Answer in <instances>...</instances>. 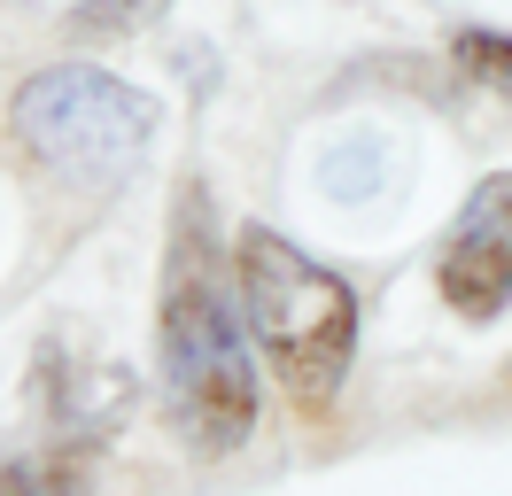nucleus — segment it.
<instances>
[{"label": "nucleus", "instance_id": "obj_1", "mask_svg": "<svg viewBox=\"0 0 512 496\" xmlns=\"http://www.w3.org/2000/svg\"><path fill=\"white\" fill-rule=\"evenodd\" d=\"M156 372L171 434L194 458H233L256 434V341L241 326V287L233 256L218 248L210 194L187 186L171 210V248H163V295H156Z\"/></svg>", "mask_w": 512, "mask_h": 496}, {"label": "nucleus", "instance_id": "obj_2", "mask_svg": "<svg viewBox=\"0 0 512 496\" xmlns=\"http://www.w3.org/2000/svg\"><path fill=\"white\" fill-rule=\"evenodd\" d=\"M233 287H241V326H249L264 372L288 388L303 419H326L342 403V380L357 365V295L342 272L303 256L272 225H241L233 241Z\"/></svg>", "mask_w": 512, "mask_h": 496}, {"label": "nucleus", "instance_id": "obj_3", "mask_svg": "<svg viewBox=\"0 0 512 496\" xmlns=\"http://www.w3.org/2000/svg\"><path fill=\"white\" fill-rule=\"evenodd\" d=\"M156 93H140L117 70H94V62H47L39 78L16 86L8 101V132L16 148L32 155L47 179L86 186V194H109L132 163L156 140Z\"/></svg>", "mask_w": 512, "mask_h": 496}, {"label": "nucleus", "instance_id": "obj_4", "mask_svg": "<svg viewBox=\"0 0 512 496\" xmlns=\"http://www.w3.org/2000/svg\"><path fill=\"white\" fill-rule=\"evenodd\" d=\"M435 287L474 326L512 303V171H489L466 194V210H458V225L443 233V256H435Z\"/></svg>", "mask_w": 512, "mask_h": 496}, {"label": "nucleus", "instance_id": "obj_5", "mask_svg": "<svg viewBox=\"0 0 512 496\" xmlns=\"http://www.w3.org/2000/svg\"><path fill=\"white\" fill-rule=\"evenodd\" d=\"M0 496H86V465L70 450L47 458H0Z\"/></svg>", "mask_w": 512, "mask_h": 496}, {"label": "nucleus", "instance_id": "obj_6", "mask_svg": "<svg viewBox=\"0 0 512 496\" xmlns=\"http://www.w3.org/2000/svg\"><path fill=\"white\" fill-rule=\"evenodd\" d=\"M450 55H458V70H466L474 86L512 93V31H458Z\"/></svg>", "mask_w": 512, "mask_h": 496}, {"label": "nucleus", "instance_id": "obj_7", "mask_svg": "<svg viewBox=\"0 0 512 496\" xmlns=\"http://www.w3.org/2000/svg\"><path fill=\"white\" fill-rule=\"evenodd\" d=\"M171 8V0H86L78 16H70V31L78 39H132V31H148Z\"/></svg>", "mask_w": 512, "mask_h": 496}]
</instances>
